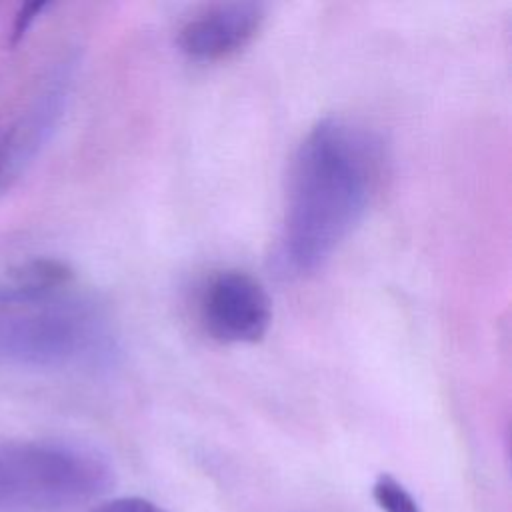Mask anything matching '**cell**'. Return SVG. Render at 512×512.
<instances>
[{
    "mask_svg": "<svg viewBox=\"0 0 512 512\" xmlns=\"http://www.w3.org/2000/svg\"><path fill=\"white\" fill-rule=\"evenodd\" d=\"M378 176L376 142L352 122L320 120L300 142L288 178L278 258L284 270H318L362 220Z\"/></svg>",
    "mask_w": 512,
    "mask_h": 512,
    "instance_id": "obj_1",
    "label": "cell"
},
{
    "mask_svg": "<svg viewBox=\"0 0 512 512\" xmlns=\"http://www.w3.org/2000/svg\"><path fill=\"white\" fill-rule=\"evenodd\" d=\"M112 354L104 308L62 262H30L0 286V364L88 368Z\"/></svg>",
    "mask_w": 512,
    "mask_h": 512,
    "instance_id": "obj_2",
    "label": "cell"
},
{
    "mask_svg": "<svg viewBox=\"0 0 512 512\" xmlns=\"http://www.w3.org/2000/svg\"><path fill=\"white\" fill-rule=\"evenodd\" d=\"M108 462L64 442H0V512H60L104 494Z\"/></svg>",
    "mask_w": 512,
    "mask_h": 512,
    "instance_id": "obj_3",
    "label": "cell"
},
{
    "mask_svg": "<svg viewBox=\"0 0 512 512\" xmlns=\"http://www.w3.org/2000/svg\"><path fill=\"white\" fill-rule=\"evenodd\" d=\"M200 312L206 330L224 344H254L272 324L266 288L240 270L220 272L208 282Z\"/></svg>",
    "mask_w": 512,
    "mask_h": 512,
    "instance_id": "obj_4",
    "label": "cell"
},
{
    "mask_svg": "<svg viewBox=\"0 0 512 512\" xmlns=\"http://www.w3.org/2000/svg\"><path fill=\"white\" fill-rule=\"evenodd\" d=\"M264 18L266 10L260 2H216L182 24L178 46L198 62L226 60L256 38Z\"/></svg>",
    "mask_w": 512,
    "mask_h": 512,
    "instance_id": "obj_5",
    "label": "cell"
},
{
    "mask_svg": "<svg viewBox=\"0 0 512 512\" xmlns=\"http://www.w3.org/2000/svg\"><path fill=\"white\" fill-rule=\"evenodd\" d=\"M30 130L34 128H26L24 122L0 124V186L22 162L28 146L34 142Z\"/></svg>",
    "mask_w": 512,
    "mask_h": 512,
    "instance_id": "obj_6",
    "label": "cell"
},
{
    "mask_svg": "<svg viewBox=\"0 0 512 512\" xmlns=\"http://www.w3.org/2000/svg\"><path fill=\"white\" fill-rule=\"evenodd\" d=\"M372 498L382 512H422L412 492L392 474H378L372 484Z\"/></svg>",
    "mask_w": 512,
    "mask_h": 512,
    "instance_id": "obj_7",
    "label": "cell"
},
{
    "mask_svg": "<svg viewBox=\"0 0 512 512\" xmlns=\"http://www.w3.org/2000/svg\"><path fill=\"white\" fill-rule=\"evenodd\" d=\"M94 512H166V510H162L160 506H156L150 500H144L138 496H126V498H116V500L104 502Z\"/></svg>",
    "mask_w": 512,
    "mask_h": 512,
    "instance_id": "obj_8",
    "label": "cell"
},
{
    "mask_svg": "<svg viewBox=\"0 0 512 512\" xmlns=\"http://www.w3.org/2000/svg\"><path fill=\"white\" fill-rule=\"evenodd\" d=\"M46 8V4H26L20 8V12L16 14V22L12 26V44H16L24 34L26 30L30 28V24L36 20V16Z\"/></svg>",
    "mask_w": 512,
    "mask_h": 512,
    "instance_id": "obj_9",
    "label": "cell"
}]
</instances>
